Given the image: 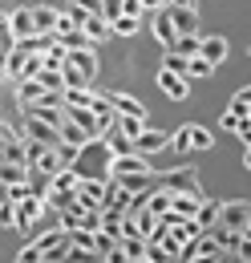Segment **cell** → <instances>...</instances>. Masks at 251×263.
I'll return each instance as SVG.
<instances>
[{
  "mask_svg": "<svg viewBox=\"0 0 251 263\" xmlns=\"http://www.w3.org/2000/svg\"><path fill=\"white\" fill-rule=\"evenodd\" d=\"M162 69H170V73H183V77H187L190 61H187V57H178V53H166V57H162Z\"/></svg>",
  "mask_w": 251,
  "mask_h": 263,
  "instance_id": "29",
  "label": "cell"
},
{
  "mask_svg": "<svg viewBox=\"0 0 251 263\" xmlns=\"http://www.w3.org/2000/svg\"><path fill=\"white\" fill-rule=\"evenodd\" d=\"M170 53H178V57H199V53H203V36H178V45H174V49H170Z\"/></svg>",
  "mask_w": 251,
  "mask_h": 263,
  "instance_id": "23",
  "label": "cell"
},
{
  "mask_svg": "<svg viewBox=\"0 0 251 263\" xmlns=\"http://www.w3.org/2000/svg\"><path fill=\"white\" fill-rule=\"evenodd\" d=\"M239 255H243V259H251V239H247V235H243V247H239Z\"/></svg>",
  "mask_w": 251,
  "mask_h": 263,
  "instance_id": "37",
  "label": "cell"
},
{
  "mask_svg": "<svg viewBox=\"0 0 251 263\" xmlns=\"http://www.w3.org/2000/svg\"><path fill=\"white\" fill-rule=\"evenodd\" d=\"M170 4H178V0H170Z\"/></svg>",
  "mask_w": 251,
  "mask_h": 263,
  "instance_id": "41",
  "label": "cell"
},
{
  "mask_svg": "<svg viewBox=\"0 0 251 263\" xmlns=\"http://www.w3.org/2000/svg\"><path fill=\"white\" fill-rule=\"evenodd\" d=\"M219 263H223V259H219Z\"/></svg>",
  "mask_w": 251,
  "mask_h": 263,
  "instance_id": "43",
  "label": "cell"
},
{
  "mask_svg": "<svg viewBox=\"0 0 251 263\" xmlns=\"http://www.w3.org/2000/svg\"><path fill=\"white\" fill-rule=\"evenodd\" d=\"M146 4V12H162V8H170V0H142Z\"/></svg>",
  "mask_w": 251,
  "mask_h": 263,
  "instance_id": "35",
  "label": "cell"
},
{
  "mask_svg": "<svg viewBox=\"0 0 251 263\" xmlns=\"http://www.w3.org/2000/svg\"><path fill=\"white\" fill-rule=\"evenodd\" d=\"M243 235H247V239H251V227H247V231H243Z\"/></svg>",
  "mask_w": 251,
  "mask_h": 263,
  "instance_id": "39",
  "label": "cell"
},
{
  "mask_svg": "<svg viewBox=\"0 0 251 263\" xmlns=\"http://www.w3.org/2000/svg\"><path fill=\"white\" fill-rule=\"evenodd\" d=\"M190 4H194V0H190Z\"/></svg>",
  "mask_w": 251,
  "mask_h": 263,
  "instance_id": "42",
  "label": "cell"
},
{
  "mask_svg": "<svg viewBox=\"0 0 251 263\" xmlns=\"http://www.w3.org/2000/svg\"><path fill=\"white\" fill-rule=\"evenodd\" d=\"M61 98H65V105H94L97 93H94V89H65Z\"/></svg>",
  "mask_w": 251,
  "mask_h": 263,
  "instance_id": "26",
  "label": "cell"
},
{
  "mask_svg": "<svg viewBox=\"0 0 251 263\" xmlns=\"http://www.w3.org/2000/svg\"><path fill=\"white\" fill-rule=\"evenodd\" d=\"M29 162H4L0 166V178H4V191L8 186H21V182H29Z\"/></svg>",
  "mask_w": 251,
  "mask_h": 263,
  "instance_id": "17",
  "label": "cell"
},
{
  "mask_svg": "<svg viewBox=\"0 0 251 263\" xmlns=\"http://www.w3.org/2000/svg\"><path fill=\"white\" fill-rule=\"evenodd\" d=\"M170 21H174L178 36H199V8H194L190 0H178V4H170Z\"/></svg>",
  "mask_w": 251,
  "mask_h": 263,
  "instance_id": "4",
  "label": "cell"
},
{
  "mask_svg": "<svg viewBox=\"0 0 251 263\" xmlns=\"http://www.w3.org/2000/svg\"><path fill=\"white\" fill-rule=\"evenodd\" d=\"M110 101H114V109L126 114V118H146V105L138 98H130V93H110Z\"/></svg>",
  "mask_w": 251,
  "mask_h": 263,
  "instance_id": "19",
  "label": "cell"
},
{
  "mask_svg": "<svg viewBox=\"0 0 251 263\" xmlns=\"http://www.w3.org/2000/svg\"><path fill=\"white\" fill-rule=\"evenodd\" d=\"M32 16H37V33H57V25H61V12H57L53 4H49V8H45V4H37V8H32Z\"/></svg>",
  "mask_w": 251,
  "mask_h": 263,
  "instance_id": "18",
  "label": "cell"
},
{
  "mask_svg": "<svg viewBox=\"0 0 251 263\" xmlns=\"http://www.w3.org/2000/svg\"><path fill=\"white\" fill-rule=\"evenodd\" d=\"M118 186H126L130 195H150L154 191V174H110Z\"/></svg>",
  "mask_w": 251,
  "mask_h": 263,
  "instance_id": "14",
  "label": "cell"
},
{
  "mask_svg": "<svg viewBox=\"0 0 251 263\" xmlns=\"http://www.w3.org/2000/svg\"><path fill=\"white\" fill-rule=\"evenodd\" d=\"M235 101H247V105H251V85H243V89L235 93Z\"/></svg>",
  "mask_w": 251,
  "mask_h": 263,
  "instance_id": "36",
  "label": "cell"
},
{
  "mask_svg": "<svg viewBox=\"0 0 251 263\" xmlns=\"http://www.w3.org/2000/svg\"><path fill=\"white\" fill-rule=\"evenodd\" d=\"M187 130H190V150H211V146H215V134L207 130V126H199V122H190Z\"/></svg>",
  "mask_w": 251,
  "mask_h": 263,
  "instance_id": "22",
  "label": "cell"
},
{
  "mask_svg": "<svg viewBox=\"0 0 251 263\" xmlns=\"http://www.w3.org/2000/svg\"><path fill=\"white\" fill-rule=\"evenodd\" d=\"M29 162L37 174H45V178H53V174H61L65 170V158H61V146H45V142H32L29 138Z\"/></svg>",
  "mask_w": 251,
  "mask_h": 263,
  "instance_id": "1",
  "label": "cell"
},
{
  "mask_svg": "<svg viewBox=\"0 0 251 263\" xmlns=\"http://www.w3.org/2000/svg\"><path fill=\"white\" fill-rule=\"evenodd\" d=\"M158 89H162V93H166V98H174V101H183L187 98V77H183V73H170V69H158Z\"/></svg>",
  "mask_w": 251,
  "mask_h": 263,
  "instance_id": "10",
  "label": "cell"
},
{
  "mask_svg": "<svg viewBox=\"0 0 251 263\" xmlns=\"http://www.w3.org/2000/svg\"><path fill=\"white\" fill-rule=\"evenodd\" d=\"M142 29V16H118L114 21V36H134Z\"/></svg>",
  "mask_w": 251,
  "mask_h": 263,
  "instance_id": "25",
  "label": "cell"
},
{
  "mask_svg": "<svg viewBox=\"0 0 251 263\" xmlns=\"http://www.w3.org/2000/svg\"><path fill=\"white\" fill-rule=\"evenodd\" d=\"M215 73V65L207 61V57H190V69H187V77H211Z\"/></svg>",
  "mask_w": 251,
  "mask_h": 263,
  "instance_id": "28",
  "label": "cell"
},
{
  "mask_svg": "<svg viewBox=\"0 0 251 263\" xmlns=\"http://www.w3.org/2000/svg\"><path fill=\"white\" fill-rule=\"evenodd\" d=\"M4 4H12V0H4Z\"/></svg>",
  "mask_w": 251,
  "mask_h": 263,
  "instance_id": "40",
  "label": "cell"
},
{
  "mask_svg": "<svg viewBox=\"0 0 251 263\" xmlns=\"http://www.w3.org/2000/svg\"><path fill=\"white\" fill-rule=\"evenodd\" d=\"M57 45H65L69 53H77V49H94V41L85 29H73V33H57Z\"/></svg>",
  "mask_w": 251,
  "mask_h": 263,
  "instance_id": "21",
  "label": "cell"
},
{
  "mask_svg": "<svg viewBox=\"0 0 251 263\" xmlns=\"http://www.w3.org/2000/svg\"><path fill=\"white\" fill-rule=\"evenodd\" d=\"M215 227L247 231V227H251V202H247V198H231V202H219V223H215Z\"/></svg>",
  "mask_w": 251,
  "mask_h": 263,
  "instance_id": "3",
  "label": "cell"
},
{
  "mask_svg": "<svg viewBox=\"0 0 251 263\" xmlns=\"http://www.w3.org/2000/svg\"><path fill=\"white\" fill-rule=\"evenodd\" d=\"M227 53H231V45H227V36H219V33L203 36V53H199V57H207V61H211L215 69H219L223 61H227Z\"/></svg>",
  "mask_w": 251,
  "mask_h": 263,
  "instance_id": "13",
  "label": "cell"
},
{
  "mask_svg": "<svg viewBox=\"0 0 251 263\" xmlns=\"http://www.w3.org/2000/svg\"><path fill=\"white\" fill-rule=\"evenodd\" d=\"M166 186L174 191V195H194L207 202V191H203V182H199V170L194 166H174L170 174H166Z\"/></svg>",
  "mask_w": 251,
  "mask_h": 263,
  "instance_id": "2",
  "label": "cell"
},
{
  "mask_svg": "<svg viewBox=\"0 0 251 263\" xmlns=\"http://www.w3.org/2000/svg\"><path fill=\"white\" fill-rule=\"evenodd\" d=\"M69 8H85V12H101L105 8V0H65Z\"/></svg>",
  "mask_w": 251,
  "mask_h": 263,
  "instance_id": "31",
  "label": "cell"
},
{
  "mask_svg": "<svg viewBox=\"0 0 251 263\" xmlns=\"http://www.w3.org/2000/svg\"><path fill=\"white\" fill-rule=\"evenodd\" d=\"M45 259V251H41V243L32 239V243H25L21 251H16V263H41Z\"/></svg>",
  "mask_w": 251,
  "mask_h": 263,
  "instance_id": "27",
  "label": "cell"
},
{
  "mask_svg": "<svg viewBox=\"0 0 251 263\" xmlns=\"http://www.w3.org/2000/svg\"><path fill=\"white\" fill-rule=\"evenodd\" d=\"M61 146H73V150H85V146H97V142H94V138H89L85 130H81L77 122H65V126H61Z\"/></svg>",
  "mask_w": 251,
  "mask_h": 263,
  "instance_id": "16",
  "label": "cell"
},
{
  "mask_svg": "<svg viewBox=\"0 0 251 263\" xmlns=\"http://www.w3.org/2000/svg\"><path fill=\"white\" fill-rule=\"evenodd\" d=\"M219 122H223V130H239V126H243V118H239L235 109H227V114H223Z\"/></svg>",
  "mask_w": 251,
  "mask_h": 263,
  "instance_id": "32",
  "label": "cell"
},
{
  "mask_svg": "<svg viewBox=\"0 0 251 263\" xmlns=\"http://www.w3.org/2000/svg\"><path fill=\"white\" fill-rule=\"evenodd\" d=\"M170 142H174V130H146L138 138V154H158V150H170Z\"/></svg>",
  "mask_w": 251,
  "mask_h": 263,
  "instance_id": "9",
  "label": "cell"
},
{
  "mask_svg": "<svg viewBox=\"0 0 251 263\" xmlns=\"http://www.w3.org/2000/svg\"><path fill=\"white\" fill-rule=\"evenodd\" d=\"M65 109H69V122H77V126H81L85 134H89L94 142H101V138H105V122L97 118V114L89 109V105H65Z\"/></svg>",
  "mask_w": 251,
  "mask_h": 263,
  "instance_id": "5",
  "label": "cell"
},
{
  "mask_svg": "<svg viewBox=\"0 0 251 263\" xmlns=\"http://www.w3.org/2000/svg\"><path fill=\"white\" fill-rule=\"evenodd\" d=\"M25 134H29L32 142H45V146H57L61 142V130L49 126V122H41V118H25Z\"/></svg>",
  "mask_w": 251,
  "mask_h": 263,
  "instance_id": "11",
  "label": "cell"
},
{
  "mask_svg": "<svg viewBox=\"0 0 251 263\" xmlns=\"http://www.w3.org/2000/svg\"><path fill=\"white\" fill-rule=\"evenodd\" d=\"M170 150H174V154L190 150V130H187V126H183V130H174V142H170Z\"/></svg>",
  "mask_w": 251,
  "mask_h": 263,
  "instance_id": "30",
  "label": "cell"
},
{
  "mask_svg": "<svg viewBox=\"0 0 251 263\" xmlns=\"http://www.w3.org/2000/svg\"><path fill=\"white\" fill-rule=\"evenodd\" d=\"M146 211H150V215H158V219H162V215H170V211H174V191H170L166 182H162V186H154V191L146 195Z\"/></svg>",
  "mask_w": 251,
  "mask_h": 263,
  "instance_id": "12",
  "label": "cell"
},
{
  "mask_svg": "<svg viewBox=\"0 0 251 263\" xmlns=\"http://www.w3.org/2000/svg\"><path fill=\"white\" fill-rule=\"evenodd\" d=\"M101 146H105V154H110V158H122V154H138V142H134L130 134H122L118 126H110V130H105Z\"/></svg>",
  "mask_w": 251,
  "mask_h": 263,
  "instance_id": "6",
  "label": "cell"
},
{
  "mask_svg": "<svg viewBox=\"0 0 251 263\" xmlns=\"http://www.w3.org/2000/svg\"><path fill=\"white\" fill-rule=\"evenodd\" d=\"M243 166H247V170H251V150H243Z\"/></svg>",
  "mask_w": 251,
  "mask_h": 263,
  "instance_id": "38",
  "label": "cell"
},
{
  "mask_svg": "<svg viewBox=\"0 0 251 263\" xmlns=\"http://www.w3.org/2000/svg\"><path fill=\"white\" fill-rule=\"evenodd\" d=\"M211 239L219 243L223 251H239L243 247V231H231V227H211Z\"/></svg>",
  "mask_w": 251,
  "mask_h": 263,
  "instance_id": "20",
  "label": "cell"
},
{
  "mask_svg": "<svg viewBox=\"0 0 251 263\" xmlns=\"http://www.w3.org/2000/svg\"><path fill=\"white\" fill-rule=\"evenodd\" d=\"M49 93H53V89H45L41 77H32V81H21V85H16V101H21V105H29V101H45Z\"/></svg>",
  "mask_w": 251,
  "mask_h": 263,
  "instance_id": "15",
  "label": "cell"
},
{
  "mask_svg": "<svg viewBox=\"0 0 251 263\" xmlns=\"http://www.w3.org/2000/svg\"><path fill=\"white\" fill-rule=\"evenodd\" d=\"M239 142H243V150H251V122H243V126H239Z\"/></svg>",
  "mask_w": 251,
  "mask_h": 263,
  "instance_id": "34",
  "label": "cell"
},
{
  "mask_svg": "<svg viewBox=\"0 0 251 263\" xmlns=\"http://www.w3.org/2000/svg\"><path fill=\"white\" fill-rule=\"evenodd\" d=\"M150 29H154V41L162 45V49H166V53L178 45V29H174V21H170V8L154 12V25H150Z\"/></svg>",
  "mask_w": 251,
  "mask_h": 263,
  "instance_id": "7",
  "label": "cell"
},
{
  "mask_svg": "<svg viewBox=\"0 0 251 263\" xmlns=\"http://www.w3.org/2000/svg\"><path fill=\"white\" fill-rule=\"evenodd\" d=\"M110 174H154V166L146 154H122V158H110Z\"/></svg>",
  "mask_w": 251,
  "mask_h": 263,
  "instance_id": "8",
  "label": "cell"
},
{
  "mask_svg": "<svg viewBox=\"0 0 251 263\" xmlns=\"http://www.w3.org/2000/svg\"><path fill=\"white\" fill-rule=\"evenodd\" d=\"M126 4V16H142V21H146V4H142V0H122Z\"/></svg>",
  "mask_w": 251,
  "mask_h": 263,
  "instance_id": "33",
  "label": "cell"
},
{
  "mask_svg": "<svg viewBox=\"0 0 251 263\" xmlns=\"http://www.w3.org/2000/svg\"><path fill=\"white\" fill-rule=\"evenodd\" d=\"M118 130H122V134H130V138L138 142V138L146 134V118H126V114H118Z\"/></svg>",
  "mask_w": 251,
  "mask_h": 263,
  "instance_id": "24",
  "label": "cell"
}]
</instances>
